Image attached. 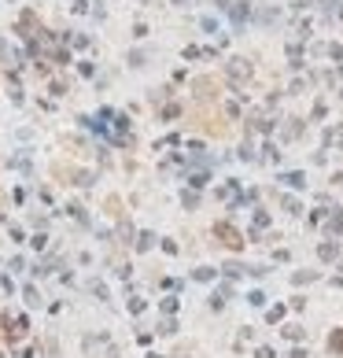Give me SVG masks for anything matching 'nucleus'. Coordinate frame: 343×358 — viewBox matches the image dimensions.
Returning a JSON list of instances; mask_svg holds the SVG:
<instances>
[{
  "instance_id": "obj_2",
  "label": "nucleus",
  "mask_w": 343,
  "mask_h": 358,
  "mask_svg": "<svg viewBox=\"0 0 343 358\" xmlns=\"http://www.w3.org/2000/svg\"><path fill=\"white\" fill-rule=\"evenodd\" d=\"M336 251H340L336 244H321V258H336Z\"/></svg>"
},
{
  "instance_id": "obj_3",
  "label": "nucleus",
  "mask_w": 343,
  "mask_h": 358,
  "mask_svg": "<svg viewBox=\"0 0 343 358\" xmlns=\"http://www.w3.org/2000/svg\"><path fill=\"white\" fill-rule=\"evenodd\" d=\"M328 347H332V351H343V333H336L332 340H328Z\"/></svg>"
},
{
  "instance_id": "obj_1",
  "label": "nucleus",
  "mask_w": 343,
  "mask_h": 358,
  "mask_svg": "<svg viewBox=\"0 0 343 358\" xmlns=\"http://www.w3.org/2000/svg\"><path fill=\"white\" fill-rule=\"evenodd\" d=\"M214 233L218 236H222V244H229V248H240V233H236V229H233V225H225V222H222V225H214Z\"/></svg>"
}]
</instances>
